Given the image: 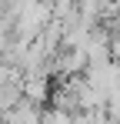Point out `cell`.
<instances>
[{
  "mask_svg": "<svg viewBox=\"0 0 120 124\" xmlns=\"http://www.w3.org/2000/svg\"><path fill=\"white\" fill-rule=\"evenodd\" d=\"M40 121H43V111L30 97H20L10 111H3V124H40Z\"/></svg>",
  "mask_w": 120,
  "mask_h": 124,
  "instance_id": "cell-1",
  "label": "cell"
},
{
  "mask_svg": "<svg viewBox=\"0 0 120 124\" xmlns=\"http://www.w3.org/2000/svg\"><path fill=\"white\" fill-rule=\"evenodd\" d=\"M50 94V81H47V74L43 70H30V74H23V97H30V101H43Z\"/></svg>",
  "mask_w": 120,
  "mask_h": 124,
  "instance_id": "cell-2",
  "label": "cell"
},
{
  "mask_svg": "<svg viewBox=\"0 0 120 124\" xmlns=\"http://www.w3.org/2000/svg\"><path fill=\"white\" fill-rule=\"evenodd\" d=\"M40 124H73V114L67 107H53V111H43V121Z\"/></svg>",
  "mask_w": 120,
  "mask_h": 124,
  "instance_id": "cell-3",
  "label": "cell"
},
{
  "mask_svg": "<svg viewBox=\"0 0 120 124\" xmlns=\"http://www.w3.org/2000/svg\"><path fill=\"white\" fill-rule=\"evenodd\" d=\"M53 3V17L57 20H70L77 14V0H50Z\"/></svg>",
  "mask_w": 120,
  "mask_h": 124,
  "instance_id": "cell-4",
  "label": "cell"
},
{
  "mask_svg": "<svg viewBox=\"0 0 120 124\" xmlns=\"http://www.w3.org/2000/svg\"><path fill=\"white\" fill-rule=\"evenodd\" d=\"M117 7H120V0H117Z\"/></svg>",
  "mask_w": 120,
  "mask_h": 124,
  "instance_id": "cell-5",
  "label": "cell"
}]
</instances>
